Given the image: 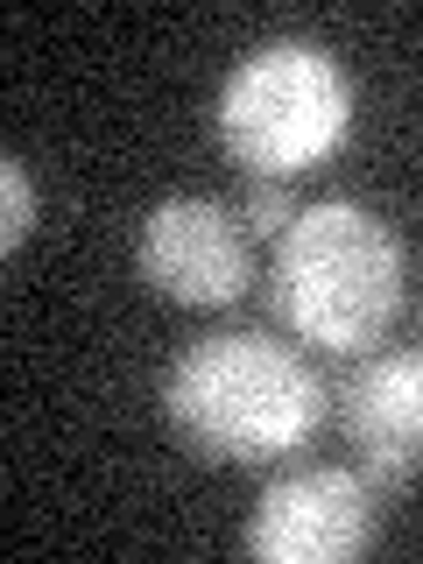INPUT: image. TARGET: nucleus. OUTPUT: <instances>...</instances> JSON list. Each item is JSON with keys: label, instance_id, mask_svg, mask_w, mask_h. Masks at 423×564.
Returning a JSON list of instances; mask_svg holds the SVG:
<instances>
[{"label": "nucleus", "instance_id": "obj_1", "mask_svg": "<svg viewBox=\"0 0 423 564\" xmlns=\"http://www.w3.org/2000/svg\"><path fill=\"white\" fill-rule=\"evenodd\" d=\"M332 388L311 346L261 325L205 332L163 375V416L212 466H275L325 431Z\"/></svg>", "mask_w": 423, "mask_h": 564}, {"label": "nucleus", "instance_id": "obj_2", "mask_svg": "<svg viewBox=\"0 0 423 564\" xmlns=\"http://www.w3.org/2000/svg\"><path fill=\"white\" fill-rule=\"evenodd\" d=\"M402 240L381 212L352 198H317L275 240L269 311L296 346L325 360H367L402 311Z\"/></svg>", "mask_w": 423, "mask_h": 564}, {"label": "nucleus", "instance_id": "obj_3", "mask_svg": "<svg viewBox=\"0 0 423 564\" xmlns=\"http://www.w3.org/2000/svg\"><path fill=\"white\" fill-rule=\"evenodd\" d=\"M360 93L352 70L311 35L254 43L219 85V141L247 176L296 184L304 170L332 163L352 134Z\"/></svg>", "mask_w": 423, "mask_h": 564}, {"label": "nucleus", "instance_id": "obj_4", "mask_svg": "<svg viewBox=\"0 0 423 564\" xmlns=\"http://www.w3.org/2000/svg\"><path fill=\"white\" fill-rule=\"evenodd\" d=\"M134 269L163 304L184 311H226L254 290V234L234 205L176 191L155 198L134 226Z\"/></svg>", "mask_w": 423, "mask_h": 564}, {"label": "nucleus", "instance_id": "obj_5", "mask_svg": "<svg viewBox=\"0 0 423 564\" xmlns=\"http://www.w3.org/2000/svg\"><path fill=\"white\" fill-rule=\"evenodd\" d=\"M381 536V487L352 466H290L247 516V557L261 564H352Z\"/></svg>", "mask_w": 423, "mask_h": 564}, {"label": "nucleus", "instance_id": "obj_6", "mask_svg": "<svg viewBox=\"0 0 423 564\" xmlns=\"http://www.w3.org/2000/svg\"><path fill=\"white\" fill-rule=\"evenodd\" d=\"M332 395H339V431L360 452L367 480L388 494L410 487L423 466V346L367 352Z\"/></svg>", "mask_w": 423, "mask_h": 564}, {"label": "nucleus", "instance_id": "obj_7", "mask_svg": "<svg viewBox=\"0 0 423 564\" xmlns=\"http://www.w3.org/2000/svg\"><path fill=\"white\" fill-rule=\"evenodd\" d=\"M35 219H43V198H35V176L22 155H0V247L8 254H22Z\"/></svg>", "mask_w": 423, "mask_h": 564}, {"label": "nucleus", "instance_id": "obj_8", "mask_svg": "<svg viewBox=\"0 0 423 564\" xmlns=\"http://www.w3.org/2000/svg\"><path fill=\"white\" fill-rule=\"evenodd\" d=\"M296 191L290 184H275V176H247V198H240V219H247V234L254 240H282L296 226Z\"/></svg>", "mask_w": 423, "mask_h": 564}]
</instances>
